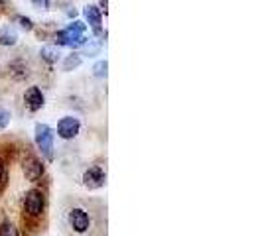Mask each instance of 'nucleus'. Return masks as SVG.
I'll return each instance as SVG.
<instances>
[{
    "label": "nucleus",
    "instance_id": "obj_1",
    "mask_svg": "<svg viewBox=\"0 0 262 236\" xmlns=\"http://www.w3.org/2000/svg\"><path fill=\"white\" fill-rule=\"evenodd\" d=\"M85 24L83 22H73V24H69V26L63 30V32H59L57 36H55V41H57V45H67V48H79V45H85L87 43V39L83 36V32H85Z\"/></svg>",
    "mask_w": 262,
    "mask_h": 236
},
{
    "label": "nucleus",
    "instance_id": "obj_2",
    "mask_svg": "<svg viewBox=\"0 0 262 236\" xmlns=\"http://www.w3.org/2000/svg\"><path fill=\"white\" fill-rule=\"evenodd\" d=\"M43 205H46V199H43V193L39 189H30L24 197V213L32 219L41 217Z\"/></svg>",
    "mask_w": 262,
    "mask_h": 236
},
{
    "label": "nucleus",
    "instance_id": "obj_3",
    "mask_svg": "<svg viewBox=\"0 0 262 236\" xmlns=\"http://www.w3.org/2000/svg\"><path fill=\"white\" fill-rule=\"evenodd\" d=\"M36 144L48 159L53 157V130L48 124H36Z\"/></svg>",
    "mask_w": 262,
    "mask_h": 236
},
{
    "label": "nucleus",
    "instance_id": "obj_4",
    "mask_svg": "<svg viewBox=\"0 0 262 236\" xmlns=\"http://www.w3.org/2000/svg\"><path fill=\"white\" fill-rule=\"evenodd\" d=\"M67 219H69V226H71L77 234H85V232L89 230V226H91V219H89L87 210H83V209H71Z\"/></svg>",
    "mask_w": 262,
    "mask_h": 236
},
{
    "label": "nucleus",
    "instance_id": "obj_5",
    "mask_svg": "<svg viewBox=\"0 0 262 236\" xmlns=\"http://www.w3.org/2000/svg\"><path fill=\"white\" fill-rule=\"evenodd\" d=\"M106 183V173L101 166H91L83 173V185L87 189H99Z\"/></svg>",
    "mask_w": 262,
    "mask_h": 236
},
{
    "label": "nucleus",
    "instance_id": "obj_6",
    "mask_svg": "<svg viewBox=\"0 0 262 236\" xmlns=\"http://www.w3.org/2000/svg\"><path fill=\"white\" fill-rule=\"evenodd\" d=\"M79 128H81L79 118L63 116L59 120V124H57V134H59V138H63V140H73L79 134Z\"/></svg>",
    "mask_w": 262,
    "mask_h": 236
},
{
    "label": "nucleus",
    "instance_id": "obj_7",
    "mask_svg": "<svg viewBox=\"0 0 262 236\" xmlns=\"http://www.w3.org/2000/svg\"><path fill=\"white\" fill-rule=\"evenodd\" d=\"M22 170H24V175H26L28 181H38L39 177L43 175V163L39 161L38 157L28 156L22 163Z\"/></svg>",
    "mask_w": 262,
    "mask_h": 236
},
{
    "label": "nucleus",
    "instance_id": "obj_8",
    "mask_svg": "<svg viewBox=\"0 0 262 236\" xmlns=\"http://www.w3.org/2000/svg\"><path fill=\"white\" fill-rule=\"evenodd\" d=\"M24 103H26V106L32 112H36V110H39L43 106V95H41L38 87H30L26 95H24Z\"/></svg>",
    "mask_w": 262,
    "mask_h": 236
},
{
    "label": "nucleus",
    "instance_id": "obj_9",
    "mask_svg": "<svg viewBox=\"0 0 262 236\" xmlns=\"http://www.w3.org/2000/svg\"><path fill=\"white\" fill-rule=\"evenodd\" d=\"M85 18H87V22L91 24L93 32L95 34H101V24H103V16H101V10L97 8V6H85Z\"/></svg>",
    "mask_w": 262,
    "mask_h": 236
},
{
    "label": "nucleus",
    "instance_id": "obj_10",
    "mask_svg": "<svg viewBox=\"0 0 262 236\" xmlns=\"http://www.w3.org/2000/svg\"><path fill=\"white\" fill-rule=\"evenodd\" d=\"M16 41H18V36H16L14 30L6 28V30L0 32V43H2V45H14Z\"/></svg>",
    "mask_w": 262,
    "mask_h": 236
},
{
    "label": "nucleus",
    "instance_id": "obj_11",
    "mask_svg": "<svg viewBox=\"0 0 262 236\" xmlns=\"http://www.w3.org/2000/svg\"><path fill=\"white\" fill-rule=\"evenodd\" d=\"M41 57H43L48 63H55V61L59 59V52H57V48H53V45H46V48H41Z\"/></svg>",
    "mask_w": 262,
    "mask_h": 236
},
{
    "label": "nucleus",
    "instance_id": "obj_12",
    "mask_svg": "<svg viewBox=\"0 0 262 236\" xmlns=\"http://www.w3.org/2000/svg\"><path fill=\"white\" fill-rule=\"evenodd\" d=\"M0 236H20V232H18L16 224H12L10 221H4L0 224Z\"/></svg>",
    "mask_w": 262,
    "mask_h": 236
},
{
    "label": "nucleus",
    "instance_id": "obj_13",
    "mask_svg": "<svg viewBox=\"0 0 262 236\" xmlns=\"http://www.w3.org/2000/svg\"><path fill=\"white\" fill-rule=\"evenodd\" d=\"M81 65V57L79 55H69L66 59V63H63V69L66 71H71V69H75V67Z\"/></svg>",
    "mask_w": 262,
    "mask_h": 236
},
{
    "label": "nucleus",
    "instance_id": "obj_14",
    "mask_svg": "<svg viewBox=\"0 0 262 236\" xmlns=\"http://www.w3.org/2000/svg\"><path fill=\"white\" fill-rule=\"evenodd\" d=\"M10 110H6L4 106H0V128H6L8 122H10Z\"/></svg>",
    "mask_w": 262,
    "mask_h": 236
},
{
    "label": "nucleus",
    "instance_id": "obj_15",
    "mask_svg": "<svg viewBox=\"0 0 262 236\" xmlns=\"http://www.w3.org/2000/svg\"><path fill=\"white\" fill-rule=\"evenodd\" d=\"M106 69H108V63H106V61H99L97 65L93 67V71H95L97 77H106Z\"/></svg>",
    "mask_w": 262,
    "mask_h": 236
},
{
    "label": "nucleus",
    "instance_id": "obj_16",
    "mask_svg": "<svg viewBox=\"0 0 262 236\" xmlns=\"http://www.w3.org/2000/svg\"><path fill=\"white\" fill-rule=\"evenodd\" d=\"M4 181H6V166L0 159V187H4Z\"/></svg>",
    "mask_w": 262,
    "mask_h": 236
},
{
    "label": "nucleus",
    "instance_id": "obj_17",
    "mask_svg": "<svg viewBox=\"0 0 262 236\" xmlns=\"http://www.w3.org/2000/svg\"><path fill=\"white\" fill-rule=\"evenodd\" d=\"M34 6L41 8V10H48L50 8V0H34Z\"/></svg>",
    "mask_w": 262,
    "mask_h": 236
},
{
    "label": "nucleus",
    "instance_id": "obj_18",
    "mask_svg": "<svg viewBox=\"0 0 262 236\" xmlns=\"http://www.w3.org/2000/svg\"><path fill=\"white\" fill-rule=\"evenodd\" d=\"M18 22L22 24V28H26V30H32V20H30V18H24V16H20V18H18Z\"/></svg>",
    "mask_w": 262,
    "mask_h": 236
},
{
    "label": "nucleus",
    "instance_id": "obj_19",
    "mask_svg": "<svg viewBox=\"0 0 262 236\" xmlns=\"http://www.w3.org/2000/svg\"><path fill=\"white\" fill-rule=\"evenodd\" d=\"M101 2V6H103V10H105V14H106V0H99Z\"/></svg>",
    "mask_w": 262,
    "mask_h": 236
},
{
    "label": "nucleus",
    "instance_id": "obj_20",
    "mask_svg": "<svg viewBox=\"0 0 262 236\" xmlns=\"http://www.w3.org/2000/svg\"><path fill=\"white\" fill-rule=\"evenodd\" d=\"M0 4H6V0H0Z\"/></svg>",
    "mask_w": 262,
    "mask_h": 236
}]
</instances>
